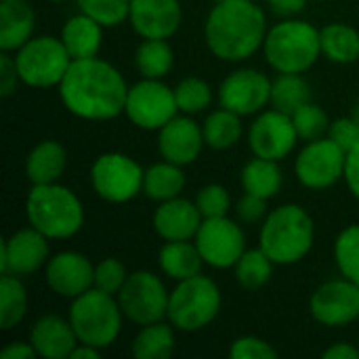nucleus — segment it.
Wrapping results in <instances>:
<instances>
[{
	"label": "nucleus",
	"instance_id": "09e8293b",
	"mask_svg": "<svg viewBox=\"0 0 359 359\" xmlns=\"http://www.w3.org/2000/svg\"><path fill=\"white\" fill-rule=\"evenodd\" d=\"M2 359H29L36 358V349L32 347V343H11L2 349L0 353Z\"/></svg>",
	"mask_w": 359,
	"mask_h": 359
},
{
	"label": "nucleus",
	"instance_id": "a878e982",
	"mask_svg": "<svg viewBox=\"0 0 359 359\" xmlns=\"http://www.w3.org/2000/svg\"><path fill=\"white\" fill-rule=\"evenodd\" d=\"M158 263L162 273L175 282L198 276L202 271V265H206L194 240L166 242L158 252Z\"/></svg>",
	"mask_w": 359,
	"mask_h": 359
},
{
	"label": "nucleus",
	"instance_id": "7c9ffc66",
	"mask_svg": "<svg viewBox=\"0 0 359 359\" xmlns=\"http://www.w3.org/2000/svg\"><path fill=\"white\" fill-rule=\"evenodd\" d=\"M175 326L170 322H156L141 326L133 341V355L137 359H166L175 351Z\"/></svg>",
	"mask_w": 359,
	"mask_h": 359
},
{
	"label": "nucleus",
	"instance_id": "4d7b16f0",
	"mask_svg": "<svg viewBox=\"0 0 359 359\" xmlns=\"http://www.w3.org/2000/svg\"><path fill=\"white\" fill-rule=\"evenodd\" d=\"M358 347H359V343H358Z\"/></svg>",
	"mask_w": 359,
	"mask_h": 359
},
{
	"label": "nucleus",
	"instance_id": "e433bc0d",
	"mask_svg": "<svg viewBox=\"0 0 359 359\" xmlns=\"http://www.w3.org/2000/svg\"><path fill=\"white\" fill-rule=\"evenodd\" d=\"M334 261L343 278L359 286V223L345 227L334 242Z\"/></svg>",
	"mask_w": 359,
	"mask_h": 359
},
{
	"label": "nucleus",
	"instance_id": "6e6552de",
	"mask_svg": "<svg viewBox=\"0 0 359 359\" xmlns=\"http://www.w3.org/2000/svg\"><path fill=\"white\" fill-rule=\"evenodd\" d=\"M72 57L55 36H34L19 50H15V63L19 78L32 88L59 86L72 65Z\"/></svg>",
	"mask_w": 359,
	"mask_h": 359
},
{
	"label": "nucleus",
	"instance_id": "6ab92c4d",
	"mask_svg": "<svg viewBox=\"0 0 359 359\" xmlns=\"http://www.w3.org/2000/svg\"><path fill=\"white\" fill-rule=\"evenodd\" d=\"M204 145L206 141L202 126L187 114H177L168 124L158 130V151L162 160L179 166L194 164L200 158Z\"/></svg>",
	"mask_w": 359,
	"mask_h": 359
},
{
	"label": "nucleus",
	"instance_id": "0eeeda50",
	"mask_svg": "<svg viewBox=\"0 0 359 359\" xmlns=\"http://www.w3.org/2000/svg\"><path fill=\"white\" fill-rule=\"evenodd\" d=\"M221 311V290L215 280L198 273L177 282L170 290L166 320L181 332H200Z\"/></svg>",
	"mask_w": 359,
	"mask_h": 359
},
{
	"label": "nucleus",
	"instance_id": "603ef678",
	"mask_svg": "<svg viewBox=\"0 0 359 359\" xmlns=\"http://www.w3.org/2000/svg\"><path fill=\"white\" fill-rule=\"evenodd\" d=\"M351 116H353V120L359 124V101L353 105V109H351Z\"/></svg>",
	"mask_w": 359,
	"mask_h": 359
},
{
	"label": "nucleus",
	"instance_id": "49530a36",
	"mask_svg": "<svg viewBox=\"0 0 359 359\" xmlns=\"http://www.w3.org/2000/svg\"><path fill=\"white\" fill-rule=\"evenodd\" d=\"M345 183L353 198L359 200V143L347 151V162H345Z\"/></svg>",
	"mask_w": 359,
	"mask_h": 359
},
{
	"label": "nucleus",
	"instance_id": "4c0bfd02",
	"mask_svg": "<svg viewBox=\"0 0 359 359\" xmlns=\"http://www.w3.org/2000/svg\"><path fill=\"white\" fill-rule=\"evenodd\" d=\"M292 122H294V128L299 133V139H303V141H316V139L328 137V130L332 124L328 114L320 105H316L313 101L299 107L292 114Z\"/></svg>",
	"mask_w": 359,
	"mask_h": 359
},
{
	"label": "nucleus",
	"instance_id": "a211bd4d",
	"mask_svg": "<svg viewBox=\"0 0 359 359\" xmlns=\"http://www.w3.org/2000/svg\"><path fill=\"white\" fill-rule=\"evenodd\" d=\"M48 238L34 229L32 225L15 231L2 242L0 252V271L17 278L29 276L48 263Z\"/></svg>",
	"mask_w": 359,
	"mask_h": 359
},
{
	"label": "nucleus",
	"instance_id": "58836bf2",
	"mask_svg": "<svg viewBox=\"0 0 359 359\" xmlns=\"http://www.w3.org/2000/svg\"><path fill=\"white\" fill-rule=\"evenodd\" d=\"M80 13L93 17L103 27H116L128 21L130 0H76Z\"/></svg>",
	"mask_w": 359,
	"mask_h": 359
},
{
	"label": "nucleus",
	"instance_id": "423d86ee",
	"mask_svg": "<svg viewBox=\"0 0 359 359\" xmlns=\"http://www.w3.org/2000/svg\"><path fill=\"white\" fill-rule=\"evenodd\" d=\"M122 307L118 297L107 294L99 288H90L84 294L72 299L69 316L72 328L80 343L105 349L122 332Z\"/></svg>",
	"mask_w": 359,
	"mask_h": 359
},
{
	"label": "nucleus",
	"instance_id": "8fccbe9b",
	"mask_svg": "<svg viewBox=\"0 0 359 359\" xmlns=\"http://www.w3.org/2000/svg\"><path fill=\"white\" fill-rule=\"evenodd\" d=\"M324 359H359V347H353L351 343H337L324 351Z\"/></svg>",
	"mask_w": 359,
	"mask_h": 359
},
{
	"label": "nucleus",
	"instance_id": "6e6d98bb",
	"mask_svg": "<svg viewBox=\"0 0 359 359\" xmlns=\"http://www.w3.org/2000/svg\"><path fill=\"white\" fill-rule=\"evenodd\" d=\"M313 2H326V0H313Z\"/></svg>",
	"mask_w": 359,
	"mask_h": 359
},
{
	"label": "nucleus",
	"instance_id": "7ed1b4c3",
	"mask_svg": "<svg viewBox=\"0 0 359 359\" xmlns=\"http://www.w3.org/2000/svg\"><path fill=\"white\" fill-rule=\"evenodd\" d=\"M316 240V225L309 212L299 204L273 208L261 227L259 246L276 265L301 263Z\"/></svg>",
	"mask_w": 359,
	"mask_h": 359
},
{
	"label": "nucleus",
	"instance_id": "b1692460",
	"mask_svg": "<svg viewBox=\"0 0 359 359\" xmlns=\"http://www.w3.org/2000/svg\"><path fill=\"white\" fill-rule=\"evenodd\" d=\"M67 166V151L59 141L46 139L32 147L25 158V177L32 185L57 183Z\"/></svg>",
	"mask_w": 359,
	"mask_h": 359
},
{
	"label": "nucleus",
	"instance_id": "ea45409f",
	"mask_svg": "<svg viewBox=\"0 0 359 359\" xmlns=\"http://www.w3.org/2000/svg\"><path fill=\"white\" fill-rule=\"evenodd\" d=\"M196 204L202 212L204 219H217V217H227L229 208H231V196L229 191L219 185V183H208L204 185L198 196H196Z\"/></svg>",
	"mask_w": 359,
	"mask_h": 359
},
{
	"label": "nucleus",
	"instance_id": "a19ab883",
	"mask_svg": "<svg viewBox=\"0 0 359 359\" xmlns=\"http://www.w3.org/2000/svg\"><path fill=\"white\" fill-rule=\"evenodd\" d=\"M126 280H128L126 267L114 257H107L95 265V288H99L107 294L118 297V292L122 290Z\"/></svg>",
	"mask_w": 359,
	"mask_h": 359
},
{
	"label": "nucleus",
	"instance_id": "39448f33",
	"mask_svg": "<svg viewBox=\"0 0 359 359\" xmlns=\"http://www.w3.org/2000/svg\"><path fill=\"white\" fill-rule=\"evenodd\" d=\"M263 53L278 74H305L322 55L320 29L303 19H282L269 27Z\"/></svg>",
	"mask_w": 359,
	"mask_h": 359
},
{
	"label": "nucleus",
	"instance_id": "4468645a",
	"mask_svg": "<svg viewBox=\"0 0 359 359\" xmlns=\"http://www.w3.org/2000/svg\"><path fill=\"white\" fill-rule=\"evenodd\" d=\"M299 141L292 116L280 109H263L248 128V147L255 156L282 162Z\"/></svg>",
	"mask_w": 359,
	"mask_h": 359
},
{
	"label": "nucleus",
	"instance_id": "cd10ccee",
	"mask_svg": "<svg viewBox=\"0 0 359 359\" xmlns=\"http://www.w3.org/2000/svg\"><path fill=\"white\" fill-rule=\"evenodd\" d=\"M322 55L332 63H355L359 59V32L349 23H328L320 29Z\"/></svg>",
	"mask_w": 359,
	"mask_h": 359
},
{
	"label": "nucleus",
	"instance_id": "a18cd8bd",
	"mask_svg": "<svg viewBox=\"0 0 359 359\" xmlns=\"http://www.w3.org/2000/svg\"><path fill=\"white\" fill-rule=\"evenodd\" d=\"M17 82H21V78L17 72L15 57H11L8 53L2 50V55H0V95L11 97L17 88Z\"/></svg>",
	"mask_w": 359,
	"mask_h": 359
},
{
	"label": "nucleus",
	"instance_id": "5fc2aeb1",
	"mask_svg": "<svg viewBox=\"0 0 359 359\" xmlns=\"http://www.w3.org/2000/svg\"><path fill=\"white\" fill-rule=\"evenodd\" d=\"M48 2H63V0H48Z\"/></svg>",
	"mask_w": 359,
	"mask_h": 359
},
{
	"label": "nucleus",
	"instance_id": "ddd939ff",
	"mask_svg": "<svg viewBox=\"0 0 359 359\" xmlns=\"http://www.w3.org/2000/svg\"><path fill=\"white\" fill-rule=\"evenodd\" d=\"M206 265L215 269H231L246 252L244 229L229 217L204 219L194 238Z\"/></svg>",
	"mask_w": 359,
	"mask_h": 359
},
{
	"label": "nucleus",
	"instance_id": "9d476101",
	"mask_svg": "<svg viewBox=\"0 0 359 359\" xmlns=\"http://www.w3.org/2000/svg\"><path fill=\"white\" fill-rule=\"evenodd\" d=\"M170 292L166 290L160 276L139 269L128 273L126 284L118 292V303L126 320L137 326L162 322L168 316Z\"/></svg>",
	"mask_w": 359,
	"mask_h": 359
},
{
	"label": "nucleus",
	"instance_id": "473e14b6",
	"mask_svg": "<svg viewBox=\"0 0 359 359\" xmlns=\"http://www.w3.org/2000/svg\"><path fill=\"white\" fill-rule=\"evenodd\" d=\"M311 97V86L301 74H280L271 84V105L290 116L309 103Z\"/></svg>",
	"mask_w": 359,
	"mask_h": 359
},
{
	"label": "nucleus",
	"instance_id": "f3484780",
	"mask_svg": "<svg viewBox=\"0 0 359 359\" xmlns=\"http://www.w3.org/2000/svg\"><path fill=\"white\" fill-rule=\"evenodd\" d=\"M44 280L57 297L76 299L95 288V265L82 252L61 250L48 259Z\"/></svg>",
	"mask_w": 359,
	"mask_h": 359
},
{
	"label": "nucleus",
	"instance_id": "412c9836",
	"mask_svg": "<svg viewBox=\"0 0 359 359\" xmlns=\"http://www.w3.org/2000/svg\"><path fill=\"white\" fill-rule=\"evenodd\" d=\"M204 217L196 200H185L181 196L160 202L154 212V229L164 242L194 240Z\"/></svg>",
	"mask_w": 359,
	"mask_h": 359
},
{
	"label": "nucleus",
	"instance_id": "c756f323",
	"mask_svg": "<svg viewBox=\"0 0 359 359\" xmlns=\"http://www.w3.org/2000/svg\"><path fill=\"white\" fill-rule=\"evenodd\" d=\"M202 133H204V141L210 149H217V151L229 149L240 141V137L244 133L242 116H238L231 109L219 107L204 118Z\"/></svg>",
	"mask_w": 359,
	"mask_h": 359
},
{
	"label": "nucleus",
	"instance_id": "9b49d317",
	"mask_svg": "<svg viewBox=\"0 0 359 359\" xmlns=\"http://www.w3.org/2000/svg\"><path fill=\"white\" fill-rule=\"evenodd\" d=\"M124 114L137 128L160 130L179 114L175 88H170L162 80L143 78L137 84L128 86Z\"/></svg>",
	"mask_w": 359,
	"mask_h": 359
},
{
	"label": "nucleus",
	"instance_id": "4be33fe9",
	"mask_svg": "<svg viewBox=\"0 0 359 359\" xmlns=\"http://www.w3.org/2000/svg\"><path fill=\"white\" fill-rule=\"evenodd\" d=\"M29 343L36 349V355L44 359H65L72 355L76 345L80 343L72 322L61 316L48 313L34 322L29 328Z\"/></svg>",
	"mask_w": 359,
	"mask_h": 359
},
{
	"label": "nucleus",
	"instance_id": "2f4dec72",
	"mask_svg": "<svg viewBox=\"0 0 359 359\" xmlns=\"http://www.w3.org/2000/svg\"><path fill=\"white\" fill-rule=\"evenodd\" d=\"M135 65L143 78L162 80L175 65L172 46L162 38H143L135 50Z\"/></svg>",
	"mask_w": 359,
	"mask_h": 359
},
{
	"label": "nucleus",
	"instance_id": "f704fd0d",
	"mask_svg": "<svg viewBox=\"0 0 359 359\" xmlns=\"http://www.w3.org/2000/svg\"><path fill=\"white\" fill-rule=\"evenodd\" d=\"M273 265L276 263L265 255V250L261 246L252 248V250H246L240 257V261L236 263V267H233L236 269V280L246 290H259L271 280Z\"/></svg>",
	"mask_w": 359,
	"mask_h": 359
},
{
	"label": "nucleus",
	"instance_id": "aec40b11",
	"mask_svg": "<svg viewBox=\"0 0 359 359\" xmlns=\"http://www.w3.org/2000/svg\"><path fill=\"white\" fill-rule=\"evenodd\" d=\"M128 21L141 38L168 40L183 21L179 0H130Z\"/></svg>",
	"mask_w": 359,
	"mask_h": 359
},
{
	"label": "nucleus",
	"instance_id": "3c124183",
	"mask_svg": "<svg viewBox=\"0 0 359 359\" xmlns=\"http://www.w3.org/2000/svg\"><path fill=\"white\" fill-rule=\"evenodd\" d=\"M101 355V349L97 347H90V345H84V343H78L76 349L72 351V359H97Z\"/></svg>",
	"mask_w": 359,
	"mask_h": 359
},
{
	"label": "nucleus",
	"instance_id": "f8f14e48",
	"mask_svg": "<svg viewBox=\"0 0 359 359\" xmlns=\"http://www.w3.org/2000/svg\"><path fill=\"white\" fill-rule=\"evenodd\" d=\"M347 151L330 137L307 141L294 160L297 181L307 189H328L345 177Z\"/></svg>",
	"mask_w": 359,
	"mask_h": 359
},
{
	"label": "nucleus",
	"instance_id": "c03bdc74",
	"mask_svg": "<svg viewBox=\"0 0 359 359\" xmlns=\"http://www.w3.org/2000/svg\"><path fill=\"white\" fill-rule=\"evenodd\" d=\"M236 212H238L240 221H244V223H259L269 215L267 212V200L244 191V196L240 198V202L236 206Z\"/></svg>",
	"mask_w": 359,
	"mask_h": 359
},
{
	"label": "nucleus",
	"instance_id": "c9c22d12",
	"mask_svg": "<svg viewBox=\"0 0 359 359\" xmlns=\"http://www.w3.org/2000/svg\"><path fill=\"white\" fill-rule=\"evenodd\" d=\"M175 99H177L181 114H187V116L202 114L212 103V88L206 80L189 76V78H183L175 86Z\"/></svg>",
	"mask_w": 359,
	"mask_h": 359
},
{
	"label": "nucleus",
	"instance_id": "f257e3e1",
	"mask_svg": "<svg viewBox=\"0 0 359 359\" xmlns=\"http://www.w3.org/2000/svg\"><path fill=\"white\" fill-rule=\"evenodd\" d=\"M57 88L63 107L76 118L103 122L124 114L128 84L111 63L99 57L74 59Z\"/></svg>",
	"mask_w": 359,
	"mask_h": 359
},
{
	"label": "nucleus",
	"instance_id": "393cba45",
	"mask_svg": "<svg viewBox=\"0 0 359 359\" xmlns=\"http://www.w3.org/2000/svg\"><path fill=\"white\" fill-rule=\"evenodd\" d=\"M59 38L72 59L97 57L103 44V25L97 23L93 17L78 13L63 23Z\"/></svg>",
	"mask_w": 359,
	"mask_h": 359
},
{
	"label": "nucleus",
	"instance_id": "20e7f679",
	"mask_svg": "<svg viewBox=\"0 0 359 359\" xmlns=\"http://www.w3.org/2000/svg\"><path fill=\"white\" fill-rule=\"evenodd\" d=\"M27 223L48 240L74 238L84 225V206L65 185H32L25 198Z\"/></svg>",
	"mask_w": 359,
	"mask_h": 359
},
{
	"label": "nucleus",
	"instance_id": "dca6fc26",
	"mask_svg": "<svg viewBox=\"0 0 359 359\" xmlns=\"http://www.w3.org/2000/svg\"><path fill=\"white\" fill-rule=\"evenodd\" d=\"M311 318L326 328H343L359 318V286L341 278L322 284L309 301Z\"/></svg>",
	"mask_w": 359,
	"mask_h": 359
},
{
	"label": "nucleus",
	"instance_id": "37998d69",
	"mask_svg": "<svg viewBox=\"0 0 359 359\" xmlns=\"http://www.w3.org/2000/svg\"><path fill=\"white\" fill-rule=\"evenodd\" d=\"M328 137L341 145L345 151L353 149L359 143V124L353 120V116H345V118H337L330 124Z\"/></svg>",
	"mask_w": 359,
	"mask_h": 359
},
{
	"label": "nucleus",
	"instance_id": "79ce46f5",
	"mask_svg": "<svg viewBox=\"0 0 359 359\" xmlns=\"http://www.w3.org/2000/svg\"><path fill=\"white\" fill-rule=\"evenodd\" d=\"M229 358L231 359H276L278 351L267 343L265 339L259 337H240L231 343L229 347Z\"/></svg>",
	"mask_w": 359,
	"mask_h": 359
},
{
	"label": "nucleus",
	"instance_id": "f03ea898",
	"mask_svg": "<svg viewBox=\"0 0 359 359\" xmlns=\"http://www.w3.org/2000/svg\"><path fill=\"white\" fill-rule=\"evenodd\" d=\"M265 11L252 0H225L212 6L204 23L208 50L221 61L238 63L263 48L267 36Z\"/></svg>",
	"mask_w": 359,
	"mask_h": 359
},
{
	"label": "nucleus",
	"instance_id": "2eb2a0df",
	"mask_svg": "<svg viewBox=\"0 0 359 359\" xmlns=\"http://www.w3.org/2000/svg\"><path fill=\"white\" fill-rule=\"evenodd\" d=\"M271 80L252 67L231 72L219 86V103L238 116H257L271 103Z\"/></svg>",
	"mask_w": 359,
	"mask_h": 359
},
{
	"label": "nucleus",
	"instance_id": "bb28decb",
	"mask_svg": "<svg viewBox=\"0 0 359 359\" xmlns=\"http://www.w3.org/2000/svg\"><path fill=\"white\" fill-rule=\"evenodd\" d=\"M240 181H242V189L246 194L271 200L280 194L284 175H282L280 162L255 156L250 162L244 164V168L240 172Z\"/></svg>",
	"mask_w": 359,
	"mask_h": 359
},
{
	"label": "nucleus",
	"instance_id": "5701e85b",
	"mask_svg": "<svg viewBox=\"0 0 359 359\" xmlns=\"http://www.w3.org/2000/svg\"><path fill=\"white\" fill-rule=\"evenodd\" d=\"M36 13L25 0H0V50L15 53L34 38Z\"/></svg>",
	"mask_w": 359,
	"mask_h": 359
},
{
	"label": "nucleus",
	"instance_id": "72a5a7b5",
	"mask_svg": "<svg viewBox=\"0 0 359 359\" xmlns=\"http://www.w3.org/2000/svg\"><path fill=\"white\" fill-rule=\"evenodd\" d=\"M27 313V292L17 276L2 273L0 278V328L13 330Z\"/></svg>",
	"mask_w": 359,
	"mask_h": 359
},
{
	"label": "nucleus",
	"instance_id": "de8ad7c7",
	"mask_svg": "<svg viewBox=\"0 0 359 359\" xmlns=\"http://www.w3.org/2000/svg\"><path fill=\"white\" fill-rule=\"evenodd\" d=\"M267 2H269V8L273 15H278L282 19H290V17H297L299 13H303L309 0H267Z\"/></svg>",
	"mask_w": 359,
	"mask_h": 359
},
{
	"label": "nucleus",
	"instance_id": "c85d7f7f",
	"mask_svg": "<svg viewBox=\"0 0 359 359\" xmlns=\"http://www.w3.org/2000/svg\"><path fill=\"white\" fill-rule=\"evenodd\" d=\"M185 183L187 179H185L183 166L162 160L145 170L143 194L154 202H166V200L181 196V191L185 189Z\"/></svg>",
	"mask_w": 359,
	"mask_h": 359
},
{
	"label": "nucleus",
	"instance_id": "1a4fd4ad",
	"mask_svg": "<svg viewBox=\"0 0 359 359\" xmlns=\"http://www.w3.org/2000/svg\"><path fill=\"white\" fill-rule=\"evenodd\" d=\"M145 170L126 154H101L90 166L93 191L109 204H126L143 191Z\"/></svg>",
	"mask_w": 359,
	"mask_h": 359
},
{
	"label": "nucleus",
	"instance_id": "864d4df0",
	"mask_svg": "<svg viewBox=\"0 0 359 359\" xmlns=\"http://www.w3.org/2000/svg\"><path fill=\"white\" fill-rule=\"evenodd\" d=\"M212 2H215V4H219V2H225V0H212Z\"/></svg>",
	"mask_w": 359,
	"mask_h": 359
}]
</instances>
